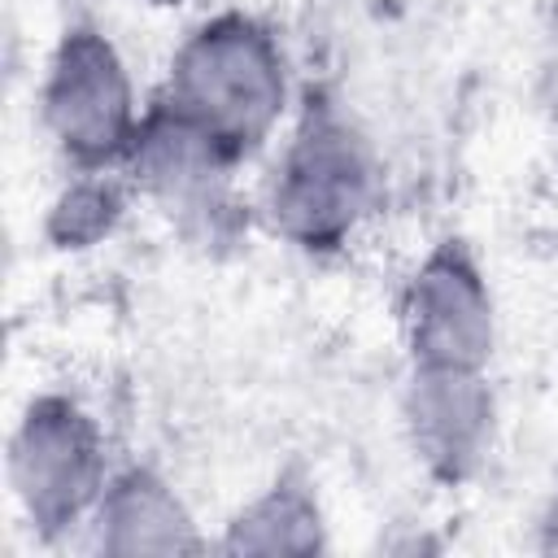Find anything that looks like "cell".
<instances>
[{
  "label": "cell",
  "instance_id": "6da1fadb",
  "mask_svg": "<svg viewBox=\"0 0 558 558\" xmlns=\"http://www.w3.org/2000/svg\"><path fill=\"white\" fill-rule=\"evenodd\" d=\"M161 100L244 161L288 109L283 48L257 17L214 13L170 57Z\"/></svg>",
  "mask_w": 558,
  "mask_h": 558
},
{
  "label": "cell",
  "instance_id": "7a4b0ae2",
  "mask_svg": "<svg viewBox=\"0 0 558 558\" xmlns=\"http://www.w3.org/2000/svg\"><path fill=\"white\" fill-rule=\"evenodd\" d=\"M384 201V166L366 131L327 96H314L279 153L266 209L283 240L305 253H331Z\"/></svg>",
  "mask_w": 558,
  "mask_h": 558
},
{
  "label": "cell",
  "instance_id": "3957f363",
  "mask_svg": "<svg viewBox=\"0 0 558 558\" xmlns=\"http://www.w3.org/2000/svg\"><path fill=\"white\" fill-rule=\"evenodd\" d=\"M235 166L240 157H231L209 131L187 122L161 96L144 109L122 157L135 192L196 244H227L240 231L244 214L235 201Z\"/></svg>",
  "mask_w": 558,
  "mask_h": 558
},
{
  "label": "cell",
  "instance_id": "277c9868",
  "mask_svg": "<svg viewBox=\"0 0 558 558\" xmlns=\"http://www.w3.org/2000/svg\"><path fill=\"white\" fill-rule=\"evenodd\" d=\"M39 113L74 170L122 166L144 113L135 105L131 70L109 35L96 26H70L57 39L39 87Z\"/></svg>",
  "mask_w": 558,
  "mask_h": 558
},
{
  "label": "cell",
  "instance_id": "5b68a950",
  "mask_svg": "<svg viewBox=\"0 0 558 558\" xmlns=\"http://www.w3.org/2000/svg\"><path fill=\"white\" fill-rule=\"evenodd\" d=\"M109 484L100 423L70 397L44 392L26 405L9 440V488L39 536H61L92 519Z\"/></svg>",
  "mask_w": 558,
  "mask_h": 558
},
{
  "label": "cell",
  "instance_id": "8992f818",
  "mask_svg": "<svg viewBox=\"0 0 558 558\" xmlns=\"http://www.w3.org/2000/svg\"><path fill=\"white\" fill-rule=\"evenodd\" d=\"M401 327L414 366L484 371L497 344L493 292L466 244H436L401 292Z\"/></svg>",
  "mask_w": 558,
  "mask_h": 558
},
{
  "label": "cell",
  "instance_id": "52a82bcc",
  "mask_svg": "<svg viewBox=\"0 0 558 558\" xmlns=\"http://www.w3.org/2000/svg\"><path fill=\"white\" fill-rule=\"evenodd\" d=\"M401 414L414 458L440 484H462L484 466L497 418V401L484 384V371L414 366Z\"/></svg>",
  "mask_w": 558,
  "mask_h": 558
},
{
  "label": "cell",
  "instance_id": "ba28073f",
  "mask_svg": "<svg viewBox=\"0 0 558 558\" xmlns=\"http://www.w3.org/2000/svg\"><path fill=\"white\" fill-rule=\"evenodd\" d=\"M96 549L113 558H144V554H196L205 549L192 510L174 493L166 475L153 466H126L109 475L96 510H92Z\"/></svg>",
  "mask_w": 558,
  "mask_h": 558
},
{
  "label": "cell",
  "instance_id": "9c48e42d",
  "mask_svg": "<svg viewBox=\"0 0 558 558\" xmlns=\"http://www.w3.org/2000/svg\"><path fill=\"white\" fill-rule=\"evenodd\" d=\"M327 545V523L305 475H279L262 497H253L222 536L227 554H318Z\"/></svg>",
  "mask_w": 558,
  "mask_h": 558
},
{
  "label": "cell",
  "instance_id": "30bf717a",
  "mask_svg": "<svg viewBox=\"0 0 558 558\" xmlns=\"http://www.w3.org/2000/svg\"><path fill=\"white\" fill-rule=\"evenodd\" d=\"M109 170H74V179L57 192V201L48 205L44 231L57 248H92L100 240L113 235V227L126 214L131 201V179Z\"/></svg>",
  "mask_w": 558,
  "mask_h": 558
},
{
  "label": "cell",
  "instance_id": "8fae6325",
  "mask_svg": "<svg viewBox=\"0 0 558 558\" xmlns=\"http://www.w3.org/2000/svg\"><path fill=\"white\" fill-rule=\"evenodd\" d=\"M148 4H157V9H174V4H187V0H148Z\"/></svg>",
  "mask_w": 558,
  "mask_h": 558
}]
</instances>
